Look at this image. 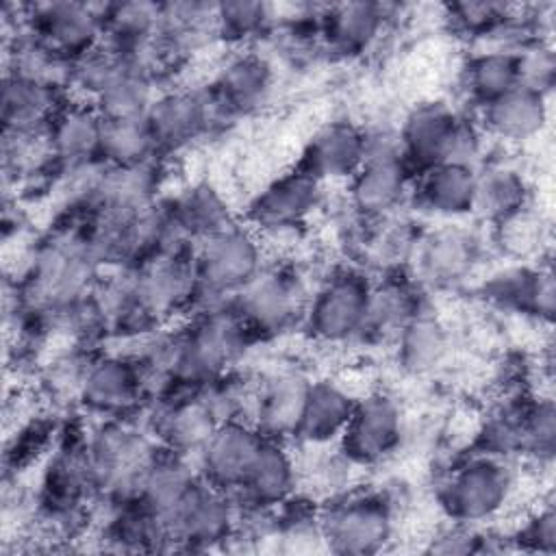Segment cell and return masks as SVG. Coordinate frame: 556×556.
Segmentation results:
<instances>
[{
  "instance_id": "8fae6325",
  "label": "cell",
  "mask_w": 556,
  "mask_h": 556,
  "mask_svg": "<svg viewBox=\"0 0 556 556\" xmlns=\"http://www.w3.org/2000/svg\"><path fill=\"white\" fill-rule=\"evenodd\" d=\"M482 254V239L463 224H441L417 235L410 250L417 285L452 287L467 278Z\"/></svg>"
},
{
  "instance_id": "f1b7e54d",
  "label": "cell",
  "mask_w": 556,
  "mask_h": 556,
  "mask_svg": "<svg viewBox=\"0 0 556 556\" xmlns=\"http://www.w3.org/2000/svg\"><path fill=\"white\" fill-rule=\"evenodd\" d=\"M395 341L397 365L410 376L432 374L443 365L450 354L447 328L437 315L424 308L400 328Z\"/></svg>"
},
{
  "instance_id": "e575fe53",
  "label": "cell",
  "mask_w": 556,
  "mask_h": 556,
  "mask_svg": "<svg viewBox=\"0 0 556 556\" xmlns=\"http://www.w3.org/2000/svg\"><path fill=\"white\" fill-rule=\"evenodd\" d=\"M161 154L146 117L104 119L100 139V161L109 167L152 165Z\"/></svg>"
},
{
  "instance_id": "6da1fadb",
  "label": "cell",
  "mask_w": 556,
  "mask_h": 556,
  "mask_svg": "<svg viewBox=\"0 0 556 556\" xmlns=\"http://www.w3.org/2000/svg\"><path fill=\"white\" fill-rule=\"evenodd\" d=\"M198 289L193 308L206 311L230 302L252 282L263 263V239L252 226L230 224L228 228L202 239L193 248Z\"/></svg>"
},
{
  "instance_id": "f35d334b",
  "label": "cell",
  "mask_w": 556,
  "mask_h": 556,
  "mask_svg": "<svg viewBox=\"0 0 556 556\" xmlns=\"http://www.w3.org/2000/svg\"><path fill=\"white\" fill-rule=\"evenodd\" d=\"M126 67L122 56L104 41L89 52L76 56L70 67V96L91 102L113 83V78Z\"/></svg>"
},
{
  "instance_id": "4316f807",
  "label": "cell",
  "mask_w": 556,
  "mask_h": 556,
  "mask_svg": "<svg viewBox=\"0 0 556 556\" xmlns=\"http://www.w3.org/2000/svg\"><path fill=\"white\" fill-rule=\"evenodd\" d=\"M387 22V7L380 2L330 4L319 13V35L324 43L343 56H354L371 48Z\"/></svg>"
},
{
  "instance_id": "d6986e66",
  "label": "cell",
  "mask_w": 556,
  "mask_h": 556,
  "mask_svg": "<svg viewBox=\"0 0 556 556\" xmlns=\"http://www.w3.org/2000/svg\"><path fill=\"white\" fill-rule=\"evenodd\" d=\"M217 424L219 417L215 415L202 391L169 393L159 400L152 434L159 445L195 458Z\"/></svg>"
},
{
  "instance_id": "484cf974",
  "label": "cell",
  "mask_w": 556,
  "mask_h": 556,
  "mask_svg": "<svg viewBox=\"0 0 556 556\" xmlns=\"http://www.w3.org/2000/svg\"><path fill=\"white\" fill-rule=\"evenodd\" d=\"M547 117V96L517 85L493 102L480 106L478 124L484 135L521 143L536 137L545 128Z\"/></svg>"
},
{
  "instance_id": "9a60e30c",
  "label": "cell",
  "mask_w": 556,
  "mask_h": 556,
  "mask_svg": "<svg viewBox=\"0 0 556 556\" xmlns=\"http://www.w3.org/2000/svg\"><path fill=\"white\" fill-rule=\"evenodd\" d=\"M222 117L206 89H167L154 98L146 122L159 152H176L200 139Z\"/></svg>"
},
{
  "instance_id": "7402d4cb",
  "label": "cell",
  "mask_w": 556,
  "mask_h": 556,
  "mask_svg": "<svg viewBox=\"0 0 556 556\" xmlns=\"http://www.w3.org/2000/svg\"><path fill=\"white\" fill-rule=\"evenodd\" d=\"M367 156V130L339 119L321 126L304 146L302 159L295 167L317 178L321 185L328 180H350Z\"/></svg>"
},
{
  "instance_id": "4fadbf2b",
  "label": "cell",
  "mask_w": 556,
  "mask_h": 556,
  "mask_svg": "<svg viewBox=\"0 0 556 556\" xmlns=\"http://www.w3.org/2000/svg\"><path fill=\"white\" fill-rule=\"evenodd\" d=\"M146 400V378L132 354L93 356L78 395V404L87 413L102 419H126Z\"/></svg>"
},
{
  "instance_id": "30bf717a",
  "label": "cell",
  "mask_w": 556,
  "mask_h": 556,
  "mask_svg": "<svg viewBox=\"0 0 556 556\" xmlns=\"http://www.w3.org/2000/svg\"><path fill=\"white\" fill-rule=\"evenodd\" d=\"M239 504L237 500L206 482L202 476L176 506L172 517L165 523L167 543L189 547V549H208L213 545L226 543L237 530Z\"/></svg>"
},
{
  "instance_id": "277c9868",
  "label": "cell",
  "mask_w": 556,
  "mask_h": 556,
  "mask_svg": "<svg viewBox=\"0 0 556 556\" xmlns=\"http://www.w3.org/2000/svg\"><path fill=\"white\" fill-rule=\"evenodd\" d=\"M317 521L330 552L365 556L387 549L395 530V508L378 491H358L330 502Z\"/></svg>"
},
{
  "instance_id": "603a6c76",
  "label": "cell",
  "mask_w": 556,
  "mask_h": 556,
  "mask_svg": "<svg viewBox=\"0 0 556 556\" xmlns=\"http://www.w3.org/2000/svg\"><path fill=\"white\" fill-rule=\"evenodd\" d=\"M484 298L536 321L549 324L556 308L554 271L549 265H508L484 282Z\"/></svg>"
},
{
  "instance_id": "cb8c5ba5",
  "label": "cell",
  "mask_w": 556,
  "mask_h": 556,
  "mask_svg": "<svg viewBox=\"0 0 556 556\" xmlns=\"http://www.w3.org/2000/svg\"><path fill=\"white\" fill-rule=\"evenodd\" d=\"M102 126L104 119L91 102L70 96L46 128L56 169L100 161Z\"/></svg>"
},
{
  "instance_id": "7c38bea8",
  "label": "cell",
  "mask_w": 556,
  "mask_h": 556,
  "mask_svg": "<svg viewBox=\"0 0 556 556\" xmlns=\"http://www.w3.org/2000/svg\"><path fill=\"white\" fill-rule=\"evenodd\" d=\"M26 28L61 56L74 61L104 37L102 4L54 0L24 7Z\"/></svg>"
},
{
  "instance_id": "b9f144b4",
  "label": "cell",
  "mask_w": 556,
  "mask_h": 556,
  "mask_svg": "<svg viewBox=\"0 0 556 556\" xmlns=\"http://www.w3.org/2000/svg\"><path fill=\"white\" fill-rule=\"evenodd\" d=\"M519 545L528 552L554 554L556 552V513L552 504L541 506L528 517V523L517 534Z\"/></svg>"
},
{
  "instance_id": "44dd1931",
  "label": "cell",
  "mask_w": 556,
  "mask_h": 556,
  "mask_svg": "<svg viewBox=\"0 0 556 556\" xmlns=\"http://www.w3.org/2000/svg\"><path fill=\"white\" fill-rule=\"evenodd\" d=\"M274 89V67L258 52L232 54L206 89L222 117L248 115L261 109Z\"/></svg>"
},
{
  "instance_id": "d590c367",
  "label": "cell",
  "mask_w": 556,
  "mask_h": 556,
  "mask_svg": "<svg viewBox=\"0 0 556 556\" xmlns=\"http://www.w3.org/2000/svg\"><path fill=\"white\" fill-rule=\"evenodd\" d=\"M156 96V78L126 65L93 100V106L102 119H135L148 115Z\"/></svg>"
},
{
  "instance_id": "74e56055",
  "label": "cell",
  "mask_w": 556,
  "mask_h": 556,
  "mask_svg": "<svg viewBox=\"0 0 556 556\" xmlns=\"http://www.w3.org/2000/svg\"><path fill=\"white\" fill-rule=\"evenodd\" d=\"M545 239V222L536 211H532L530 204L493 224V245L510 261H528L539 256Z\"/></svg>"
},
{
  "instance_id": "ba28073f",
  "label": "cell",
  "mask_w": 556,
  "mask_h": 556,
  "mask_svg": "<svg viewBox=\"0 0 556 556\" xmlns=\"http://www.w3.org/2000/svg\"><path fill=\"white\" fill-rule=\"evenodd\" d=\"M193 248L161 250L128 267L135 302L156 326L178 311L193 308L198 289Z\"/></svg>"
},
{
  "instance_id": "7a4b0ae2",
  "label": "cell",
  "mask_w": 556,
  "mask_h": 556,
  "mask_svg": "<svg viewBox=\"0 0 556 556\" xmlns=\"http://www.w3.org/2000/svg\"><path fill=\"white\" fill-rule=\"evenodd\" d=\"M87 458L93 491L117 504L137 495L139 484L159 452V441L126 419H106L89 439Z\"/></svg>"
},
{
  "instance_id": "8d00e7d4",
  "label": "cell",
  "mask_w": 556,
  "mask_h": 556,
  "mask_svg": "<svg viewBox=\"0 0 556 556\" xmlns=\"http://www.w3.org/2000/svg\"><path fill=\"white\" fill-rule=\"evenodd\" d=\"M519 456L539 465H549L556 452V408L552 397H530L517 402Z\"/></svg>"
},
{
  "instance_id": "1f68e13d",
  "label": "cell",
  "mask_w": 556,
  "mask_h": 556,
  "mask_svg": "<svg viewBox=\"0 0 556 556\" xmlns=\"http://www.w3.org/2000/svg\"><path fill=\"white\" fill-rule=\"evenodd\" d=\"M421 298L417 293V282L391 276L382 282H374L365 326L358 339H384L395 337L400 328L421 311Z\"/></svg>"
},
{
  "instance_id": "ffe728a7",
  "label": "cell",
  "mask_w": 556,
  "mask_h": 556,
  "mask_svg": "<svg viewBox=\"0 0 556 556\" xmlns=\"http://www.w3.org/2000/svg\"><path fill=\"white\" fill-rule=\"evenodd\" d=\"M300 482V467L287 441H263L243 484L232 495L241 506L254 513H263L291 502Z\"/></svg>"
},
{
  "instance_id": "83f0119b",
  "label": "cell",
  "mask_w": 556,
  "mask_h": 556,
  "mask_svg": "<svg viewBox=\"0 0 556 556\" xmlns=\"http://www.w3.org/2000/svg\"><path fill=\"white\" fill-rule=\"evenodd\" d=\"M354 404L356 397L341 384L313 380L293 441L306 447L337 445L352 417Z\"/></svg>"
},
{
  "instance_id": "60d3db41",
  "label": "cell",
  "mask_w": 556,
  "mask_h": 556,
  "mask_svg": "<svg viewBox=\"0 0 556 556\" xmlns=\"http://www.w3.org/2000/svg\"><path fill=\"white\" fill-rule=\"evenodd\" d=\"M519 87L549 96L556 80V56L549 43L532 37L515 48Z\"/></svg>"
},
{
  "instance_id": "ac0fdd59",
  "label": "cell",
  "mask_w": 556,
  "mask_h": 556,
  "mask_svg": "<svg viewBox=\"0 0 556 556\" xmlns=\"http://www.w3.org/2000/svg\"><path fill=\"white\" fill-rule=\"evenodd\" d=\"M311 382L302 371L278 369L267 374L252 391L250 421L267 439H295Z\"/></svg>"
},
{
  "instance_id": "2e32d148",
  "label": "cell",
  "mask_w": 556,
  "mask_h": 556,
  "mask_svg": "<svg viewBox=\"0 0 556 556\" xmlns=\"http://www.w3.org/2000/svg\"><path fill=\"white\" fill-rule=\"evenodd\" d=\"M265 437L250 419H224L217 424L195 456L200 476L235 495L243 484Z\"/></svg>"
},
{
  "instance_id": "f546056e",
  "label": "cell",
  "mask_w": 556,
  "mask_h": 556,
  "mask_svg": "<svg viewBox=\"0 0 556 556\" xmlns=\"http://www.w3.org/2000/svg\"><path fill=\"white\" fill-rule=\"evenodd\" d=\"M530 204V187L523 174L504 163L476 167L473 213L491 226Z\"/></svg>"
},
{
  "instance_id": "d4e9b609",
  "label": "cell",
  "mask_w": 556,
  "mask_h": 556,
  "mask_svg": "<svg viewBox=\"0 0 556 556\" xmlns=\"http://www.w3.org/2000/svg\"><path fill=\"white\" fill-rule=\"evenodd\" d=\"M410 193L419 208L443 219H460L473 213L476 167L443 161L415 174Z\"/></svg>"
},
{
  "instance_id": "8992f818",
  "label": "cell",
  "mask_w": 556,
  "mask_h": 556,
  "mask_svg": "<svg viewBox=\"0 0 556 556\" xmlns=\"http://www.w3.org/2000/svg\"><path fill=\"white\" fill-rule=\"evenodd\" d=\"M374 282L361 267L332 271L311 295L304 324L321 343H348L361 337Z\"/></svg>"
},
{
  "instance_id": "3957f363",
  "label": "cell",
  "mask_w": 556,
  "mask_h": 556,
  "mask_svg": "<svg viewBox=\"0 0 556 556\" xmlns=\"http://www.w3.org/2000/svg\"><path fill=\"white\" fill-rule=\"evenodd\" d=\"M513 493L515 473L506 458L473 452L447 471L437 495L452 521L478 526L497 517Z\"/></svg>"
},
{
  "instance_id": "4dcf8cb0",
  "label": "cell",
  "mask_w": 556,
  "mask_h": 556,
  "mask_svg": "<svg viewBox=\"0 0 556 556\" xmlns=\"http://www.w3.org/2000/svg\"><path fill=\"white\" fill-rule=\"evenodd\" d=\"M67 98L63 91L4 74L0 98L4 130H46Z\"/></svg>"
},
{
  "instance_id": "52a82bcc",
  "label": "cell",
  "mask_w": 556,
  "mask_h": 556,
  "mask_svg": "<svg viewBox=\"0 0 556 556\" xmlns=\"http://www.w3.org/2000/svg\"><path fill=\"white\" fill-rule=\"evenodd\" d=\"M308 289L293 267H263L235 298L232 306L252 337L280 334L298 319H304Z\"/></svg>"
},
{
  "instance_id": "836d02e7",
  "label": "cell",
  "mask_w": 556,
  "mask_h": 556,
  "mask_svg": "<svg viewBox=\"0 0 556 556\" xmlns=\"http://www.w3.org/2000/svg\"><path fill=\"white\" fill-rule=\"evenodd\" d=\"M167 206H169L174 219L178 222V226L182 228V232L193 243L235 224V217H232L226 200L219 195L217 189H213L206 182L185 189Z\"/></svg>"
},
{
  "instance_id": "ab89813d",
  "label": "cell",
  "mask_w": 556,
  "mask_h": 556,
  "mask_svg": "<svg viewBox=\"0 0 556 556\" xmlns=\"http://www.w3.org/2000/svg\"><path fill=\"white\" fill-rule=\"evenodd\" d=\"M274 20L271 7L265 2H219L215 4V28L217 37L245 43L269 28Z\"/></svg>"
},
{
  "instance_id": "5b68a950",
  "label": "cell",
  "mask_w": 556,
  "mask_h": 556,
  "mask_svg": "<svg viewBox=\"0 0 556 556\" xmlns=\"http://www.w3.org/2000/svg\"><path fill=\"white\" fill-rule=\"evenodd\" d=\"M413 169L402 156L397 135L367 132V156L361 169L348 180L352 211L367 219H384L410 195Z\"/></svg>"
},
{
  "instance_id": "9c48e42d",
  "label": "cell",
  "mask_w": 556,
  "mask_h": 556,
  "mask_svg": "<svg viewBox=\"0 0 556 556\" xmlns=\"http://www.w3.org/2000/svg\"><path fill=\"white\" fill-rule=\"evenodd\" d=\"M402 439V406L393 395L374 391L356 400L337 450L352 467H376L397 452Z\"/></svg>"
},
{
  "instance_id": "7bdbcfd3",
  "label": "cell",
  "mask_w": 556,
  "mask_h": 556,
  "mask_svg": "<svg viewBox=\"0 0 556 556\" xmlns=\"http://www.w3.org/2000/svg\"><path fill=\"white\" fill-rule=\"evenodd\" d=\"M489 536L478 532L476 526H467V523H456L452 528L441 530V534H437L428 547V552L434 554H469V552H491V547L486 545Z\"/></svg>"
},
{
  "instance_id": "e0dca14e",
  "label": "cell",
  "mask_w": 556,
  "mask_h": 556,
  "mask_svg": "<svg viewBox=\"0 0 556 556\" xmlns=\"http://www.w3.org/2000/svg\"><path fill=\"white\" fill-rule=\"evenodd\" d=\"M463 119V113L441 100L421 102L408 111L397 139L413 174L452 159Z\"/></svg>"
},
{
  "instance_id": "d6a6232c",
  "label": "cell",
  "mask_w": 556,
  "mask_h": 556,
  "mask_svg": "<svg viewBox=\"0 0 556 556\" xmlns=\"http://www.w3.org/2000/svg\"><path fill=\"white\" fill-rule=\"evenodd\" d=\"M467 98L480 109L519 85L515 48H486L467 59L463 67Z\"/></svg>"
},
{
  "instance_id": "5bb4252c",
  "label": "cell",
  "mask_w": 556,
  "mask_h": 556,
  "mask_svg": "<svg viewBox=\"0 0 556 556\" xmlns=\"http://www.w3.org/2000/svg\"><path fill=\"white\" fill-rule=\"evenodd\" d=\"M324 185L311 174L293 167L271 180L250 204L248 226L261 237L276 232H293L302 228L319 208Z\"/></svg>"
}]
</instances>
